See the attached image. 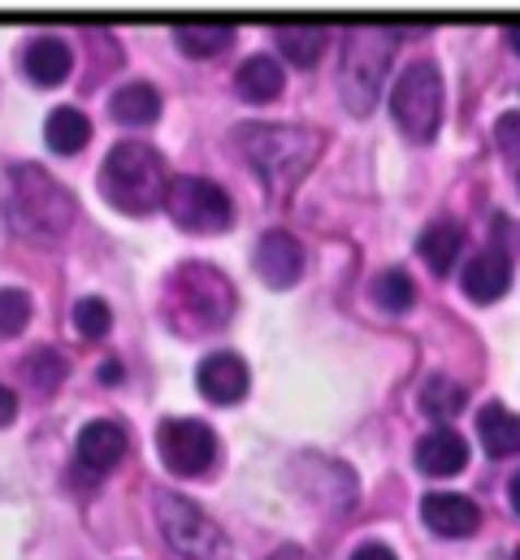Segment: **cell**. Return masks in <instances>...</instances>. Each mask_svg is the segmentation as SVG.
<instances>
[{
    "label": "cell",
    "mask_w": 520,
    "mask_h": 560,
    "mask_svg": "<svg viewBox=\"0 0 520 560\" xmlns=\"http://www.w3.org/2000/svg\"><path fill=\"white\" fill-rule=\"evenodd\" d=\"M257 275L273 291L295 287L304 275V244L291 231H264L257 244Z\"/></svg>",
    "instance_id": "cell-10"
},
{
    "label": "cell",
    "mask_w": 520,
    "mask_h": 560,
    "mask_svg": "<svg viewBox=\"0 0 520 560\" xmlns=\"http://www.w3.org/2000/svg\"><path fill=\"white\" fill-rule=\"evenodd\" d=\"M517 127H520V114L508 109V114L499 118V148H504V156H508L512 170H517Z\"/></svg>",
    "instance_id": "cell-29"
},
{
    "label": "cell",
    "mask_w": 520,
    "mask_h": 560,
    "mask_svg": "<svg viewBox=\"0 0 520 560\" xmlns=\"http://www.w3.org/2000/svg\"><path fill=\"white\" fill-rule=\"evenodd\" d=\"M394 31H352L343 39V61H339V92H343V105L365 118L374 105H378V92H382V79L390 70V57H394Z\"/></svg>",
    "instance_id": "cell-5"
},
{
    "label": "cell",
    "mask_w": 520,
    "mask_h": 560,
    "mask_svg": "<svg viewBox=\"0 0 520 560\" xmlns=\"http://www.w3.org/2000/svg\"><path fill=\"white\" fill-rule=\"evenodd\" d=\"M161 205H165V213H169L182 231H191V235H222V231L235 226V205H231V196H226L217 183H209V178H191V174L169 178Z\"/></svg>",
    "instance_id": "cell-8"
},
{
    "label": "cell",
    "mask_w": 520,
    "mask_h": 560,
    "mask_svg": "<svg viewBox=\"0 0 520 560\" xmlns=\"http://www.w3.org/2000/svg\"><path fill=\"white\" fill-rule=\"evenodd\" d=\"M269 560H317L312 552H304V548H295V544H286V548H277Z\"/></svg>",
    "instance_id": "cell-32"
},
{
    "label": "cell",
    "mask_w": 520,
    "mask_h": 560,
    "mask_svg": "<svg viewBox=\"0 0 520 560\" xmlns=\"http://www.w3.org/2000/svg\"><path fill=\"white\" fill-rule=\"evenodd\" d=\"M464 405H469V392L460 383H451L442 374L425 378V387H421V413L429 421H451Z\"/></svg>",
    "instance_id": "cell-24"
},
{
    "label": "cell",
    "mask_w": 520,
    "mask_h": 560,
    "mask_svg": "<svg viewBox=\"0 0 520 560\" xmlns=\"http://www.w3.org/2000/svg\"><path fill=\"white\" fill-rule=\"evenodd\" d=\"M477 439H482V447H486L491 456H512L520 447L517 413H512L508 405H486V409L477 413Z\"/></svg>",
    "instance_id": "cell-21"
},
{
    "label": "cell",
    "mask_w": 520,
    "mask_h": 560,
    "mask_svg": "<svg viewBox=\"0 0 520 560\" xmlns=\"http://www.w3.org/2000/svg\"><path fill=\"white\" fill-rule=\"evenodd\" d=\"M165 187H169V174H165V161L152 143L122 140L109 148V156L101 165V196L114 209L152 213V209H161Z\"/></svg>",
    "instance_id": "cell-1"
},
{
    "label": "cell",
    "mask_w": 520,
    "mask_h": 560,
    "mask_svg": "<svg viewBox=\"0 0 520 560\" xmlns=\"http://www.w3.org/2000/svg\"><path fill=\"white\" fill-rule=\"evenodd\" d=\"M22 66H26V79H31V83H39V88H57V83L70 79V70H74V52H70L66 39H57V35H39V39L26 44Z\"/></svg>",
    "instance_id": "cell-16"
},
{
    "label": "cell",
    "mask_w": 520,
    "mask_h": 560,
    "mask_svg": "<svg viewBox=\"0 0 520 560\" xmlns=\"http://www.w3.org/2000/svg\"><path fill=\"white\" fill-rule=\"evenodd\" d=\"M31 322V295L22 287H0V339H17Z\"/></svg>",
    "instance_id": "cell-26"
},
{
    "label": "cell",
    "mask_w": 520,
    "mask_h": 560,
    "mask_svg": "<svg viewBox=\"0 0 520 560\" xmlns=\"http://www.w3.org/2000/svg\"><path fill=\"white\" fill-rule=\"evenodd\" d=\"M109 114L127 127H152L161 118V96L152 83H122L109 101Z\"/></svg>",
    "instance_id": "cell-20"
},
{
    "label": "cell",
    "mask_w": 520,
    "mask_h": 560,
    "mask_svg": "<svg viewBox=\"0 0 520 560\" xmlns=\"http://www.w3.org/2000/svg\"><path fill=\"white\" fill-rule=\"evenodd\" d=\"M74 326H79L83 339H105L109 326H114V308H109L101 295H83V300L74 304Z\"/></svg>",
    "instance_id": "cell-27"
},
{
    "label": "cell",
    "mask_w": 520,
    "mask_h": 560,
    "mask_svg": "<svg viewBox=\"0 0 520 560\" xmlns=\"http://www.w3.org/2000/svg\"><path fill=\"white\" fill-rule=\"evenodd\" d=\"M277 52L286 57V61H295V66H317L321 57H326V48H330V31H321V26H277Z\"/></svg>",
    "instance_id": "cell-22"
},
{
    "label": "cell",
    "mask_w": 520,
    "mask_h": 560,
    "mask_svg": "<svg viewBox=\"0 0 520 560\" xmlns=\"http://www.w3.org/2000/svg\"><path fill=\"white\" fill-rule=\"evenodd\" d=\"M421 522L442 539H469L482 526V509L460 491H434L421 500Z\"/></svg>",
    "instance_id": "cell-11"
},
{
    "label": "cell",
    "mask_w": 520,
    "mask_h": 560,
    "mask_svg": "<svg viewBox=\"0 0 520 560\" xmlns=\"http://www.w3.org/2000/svg\"><path fill=\"white\" fill-rule=\"evenodd\" d=\"M156 522H161V535L169 539V548L187 560H226L231 557V544L226 535L217 530V522L196 509L187 495L178 491H161L156 495Z\"/></svg>",
    "instance_id": "cell-7"
},
{
    "label": "cell",
    "mask_w": 520,
    "mask_h": 560,
    "mask_svg": "<svg viewBox=\"0 0 520 560\" xmlns=\"http://www.w3.org/2000/svg\"><path fill=\"white\" fill-rule=\"evenodd\" d=\"M390 114L407 140L425 143L438 136L442 127V74L434 61H412L394 79L390 92Z\"/></svg>",
    "instance_id": "cell-6"
},
{
    "label": "cell",
    "mask_w": 520,
    "mask_h": 560,
    "mask_svg": "<svg viewBox=\"0 0 520 560\" xmlns=\"http://www.w3.org/2000/svg\"><path fill=\"white\" fill-rule=\"evenodd\" d=\"M508 287H512V253H504L499 244L486 248V253H477V257L469 261V270H464V295H469L473 304H491V300H499Z\"/></svg>",
    "instance_id": "cell-15"
},
{
    "label": "cell",
    "mask_w": 520,
    "mask_h": 560,
    "mask_svg": "<svg viewBox=\"0 0 520 560\" xmlns=\"http://www.w3.org/2000/svg\"><path fill=\"white\" fill-rule=\"evenodd\" d=\"M317 131L304 127H264V122H244L235 127V148L257 165L260 178L286 187L295 174H304L317 156Z\"/></svg>",
    "instance_id": "cell-4"
},
{
    "label": "cell",
    "mask_w": 520,
    "mask_h": 560,
    "mask_svg": "<svg viewBox=\"0 0 520 560\" xmlns=\"http://www.w3.org/2000/svg\"><path fill=\"white\" fill-rule=\"evenodd\" d=\"M235 313V287L213 266H182L165 287V317L178 335H213Z\"/></svg>",
    "instance_id": "cell-2"
},
{
    "label": "cell",
    "mask_w": 520,
    "mask_h": 560,
    "mask_svg": "<svg viewBox=\"0 0 520 560\" xmlns=\"http://www.w3.org/2000/svg\"><path fill=\"white\" fill-rule=\"evenodd\" d=\"M74 447H79L83 469H92V474H109L130 447L127 425H118V421H109V418L87 421V425L79 430V443H74Z\"/></svg>",
    "instance_id": "cell-14"
},
{
    "label": "cell",
    "mask_w": 520,
    "mask_h": 560,
    "mask_svg": "<svg viewBox=\"0 0 520 560\" xmlns=\"http://www.w3.org/2000/svg\"><path fill=\"white\" fill-rule=\"evenodd\" d=\"M352 560H399V557L390 552L387 544H361V548L352 552Z\"/></svg>",
    "instance_id": "cell-30"
},
{
    "label": "cell",
    "mask_w": 520,
    "mask_h": 560,
    "mask_svg": "<svg viewBox=\"0 0 520 560\" xmlns=\"http://www.w3.org/2000/svg\"><path fill=\"white\" fill-rule=\"evenodd\" d=\"M369 295H374V304L382 308V313H407L412 308V300H416V287H412V275L407 270H382L378 279L369 282Z\"/></svg>",
    "instance_id": "cell-25"
},
{
    "label": "cell",
    "mask_w": 520,
    "mask_h": 560,
    "mask_svg": "<svg viewBox=\"0 0 520 560\" xmlns=\"http://www.w3.org/2000/svg\"><path fill=\"white\" fill-rule=\"evenodd\" d=\"M174 39L187 57H217L226 44H235V26L231 22H182L174 26Z\"/></svg>",
    "instance_id": "cell-23"
},
{
    "label": "cell",
    "mask_w": 520,
    "mask_h": 560,
    "mask_svg": "<svg viewBox=\"0 0 520 560\" xmlns=\"http://www.w3.org/2000/svg\"><path fill=\"white\" fill-rule=\"evenodd\" d=\"M156 456L174 478H200L217 460V434L200 418H165L156 425Z\"/></svg>",
    "instance_id": "cell-9"
},
{
    "label": "cell",
    "mask_w": 520,
    "mask_h": 560,
    "mask_svg": "<svg viewBox=\"0 0 520 560\" xmlns=\"http://www.w3.org/2000/svg\"><path fill=\"white\" fill-rule=\"evenodd\" d=\"M44 140H48L52 152L74 156L79 148H87V140H92V122H87V114H83V109L61 105V109H52V114H48V122H44Z\"/></svg>",
    "instance_id": "cell-19"
},
{
    "label": "cell",
    "mask_w": 520,
    "mask_h": 560,
    "mask_svg": "<svg viewBox=\"0 0 520 560\" xmlns=\"http://www.w3.org/2000/svg\"><path fill=\"white\" fill-rule=\"evenodd\" d=\"M196 383H200L204 400H213V405H239V400L248 396V383H252V378H248L244 357H235V352H213V357L200 361Z\"/></svg>",
    "instance_id": "cell-12"
},
{
    "label": "cell",
    "mask_w": 520,
    "mask_h": 560,
    "mask_svg": "<svg viewBox=\"0 0 520 560\" xmlns=\"http://www.w3.org/2000/svg\"><path fill=\"white\" fill-rule=\"evenodd\" d=\"M13 413H17V396H13L9 387H0V425L13 421Z\"/></svg>",
    "instance_id": "cell-31"
},
{
    "label": "cell",
    "mask_w": 520,
    "mask_h": 560,
    "mask_svg": "<svg viewBox=\"0 0 520 560\" xmlns=\"http://www.w3.org/2000/svg\"><path fill=\"white\" fill-rule=\"evenodd\" d=\"M9 213L31 235H66L79 205L74 196L44 170V165H13L9 170Z\"/></svg>",
    "instance_id": "cell-3"
},
{
    "label": "cell",
    "mask_w": 520,
    "mask_h": 560,
    "mask_svg": "<svg viewBox=\"0 0 520 560\" xmlns=\"http://www.w3.org/2000/svg\"><path fill=\"white\" fill-rule=\"evenodd\" d=\"M416 253H421V261H425L438 279H442V275H451L456 257L464 253V226H460V222H451V218H438L434 226H425V231H421Z\"/></svg>",
    "instance_id": "cell-17"
},
{
    "label": "cell",
    "mask_w": 520,
    "mask_h": 560,
    "mask_svg": "<svg viewBox=\"0 0 520 560\" xmlns=\"http://www.w3.org/2000/svg\"><path fill=\"white\" fill-rule=\"evenodd\" d=\"M235 92L248 101V105H269L282 96V66L273 57H248L239 70H235Z\"/></svg>",
    "instance_id": "cell-18"
},
{
    "label": "cell",
    "mask_w": 520,
    "mask_h": 560,
    "mask_svg": "<svg viewBox=\"0 0 520 560\" xmlns=\"http://www.w3.org/2000/svg\"><path fill=\"white\" fill-rule=\"evenodd\" d=\"M26 374L35 378V387L39 392H52L61 378H66V361L57 357V352H48V348H39L35 357H31V365H26Z\"/></svg>",
    "instance_id": "cell-28"
},
{
    "label": "cell",
    "mask_w": 520,
    "mask_h": 560,
    "mask_svg": "<svg viewBox=\"0 0 520 560\" xmlns=\"http://www.w3.org/2000/svg\"><path fill=\"white\" fill-rule=\"evenodd\" d=\"M469 465V439L451 425H438L429 434H421L416 443V469L429 478H456Z\"/></svg>",
    "instance_id": "cell-13"
}]
</instances>
